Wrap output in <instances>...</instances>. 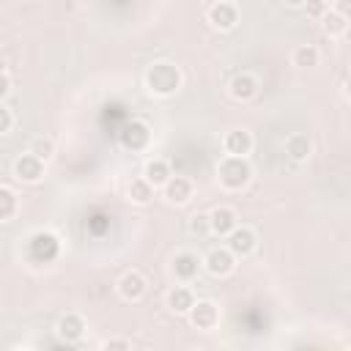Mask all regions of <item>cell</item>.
<instances>
[{"mask_svg": "<svg viewBox=\"0 0 351 351\" xmlns=\"http://www.w3.org/2000/svg\"><path fill=\"white\" fill-rule=\"evenodd\" d=\"M181 82H184L181 69L167 63V60H156V63H151L145 69V88L154 96H173V93H178Z\"/></svg>", "mask_w": 351, "mask_h": 351, "instance_id": "cell-1", "label": "cell"}, {"mask_svg": "<svg viewBox=\"0 0 351 351\" xmlns=\"http://www.w3.org/2000/svg\"><path fill=\"white\" fill-rule=\"evenodd\" d=\"M217 178H219L222 189L239 192V189H244V186L250 184V178H252V165H250L247 156H230V154H225V156L219 159V165H217Z\"/></svg>", "mask_w": 351, "mask_h": 351, "instance_id": "cell-2", "label": "cell"}, {"mask_svg": "<svg viewBox=\"0 0 351 351\" xmlns=\"http://www.w3.org/2000/svg\"><path fill=\"white\" fill-rule=\"evenodd\" d=\"M203 269L211 274V277H228L233 269H236V255L230 252V247H214L208 250V255L203 258Z\"/></svg>", "mask_w": 351, "mask_h": 351, "instance_id": "cell-3", "label": "cell"}, {"mask_svg": "<svg viewBox=\"0 0 351 351\" xmlns=\"http://www.w3.org/2000/svg\"><path fill=\"white\" fill-rule=\"evenodd\" d=\"M44 159H38L36 154H22V156H16L14 159V178L16 181H22V184H36V181H41L44 178Z\"/></svg>", "mask_w": 351, "mask_h": 351, "instance_id": "cell-4", "label": "cell"}, {"mask_svg": "<svg viewBox=\"0 0 351 351\" xmlns=\"http://www.w3.org/2000/svg\"><path fill=\"white\" fill-rule=\"evenodd\" d=\"M151 143V126L145 121H129L121 129V145L126 151H145Z\"/></svg>", "mask_w": 351, "mask_h": 351, "instance_id": "cell-5", "label": "cell"}, {"mask_svg": "<svg viewBox=\"0 0 351 351\" xmlns=\"http://www.w3.org/2000/svg\"><path fill=\"white\" fill-rule=\"evenodd\" d=\"M225 239H228V247H230V252H233L236 258H247V255H252V252H255V244H258L255 230L247 228V225H236Z\"/></svg>", "mask_w": 351, "mask_h": 351, "instance_id": "cell-6", "label": "cell"}, {"mask_svg": "<svg viewBox=\"0 0 351 351\" xmlns=\"http://www.w3.org/2000/svg\"><path fill=\"white\" fill-rule=\"evenodd\" d=\"M206 19H208V25L214 30H233L236 22H239V8L233 3H228V0H219V3H214L208 8Z\"/></svg>", "mask_w": 351, "mask_h": 351, "instance_id": "cell-7", "label": "cell"}, {"mask_svg": "<svg viewBox=\"0 0 351 351\" xmlns=\"http://www.w3.org/2000/svg\"><path fill=\"white\" fill-rule=\"evenodd\" d=\"M189 324L195 329H214L219 324V307L208 299H197L189 310Z\"/></svg>", "mask_w": 351, "mask_h": 351, "instance_id": "cell-8", "label": "cell"}, {"mask_svg": "<svg viewBox=\"0 0 351 351\" xmlns=\"http://www.w3.org/2000/svg\"><path fill=\"white\" fill-rule=\"evenodd\" d=\"M145 291H148V282H145V277H143L140 271H134V269H129V271L118 280V293H121V299H126V302H140V299L145 296Z\"/></svg>", "mask_w": 351, "mask_h": 351, "instance_id": "cell-9", "label": "cell"}, {"mask_svg": "<svg viewBox=\"0 0 351 351\" xmlns=\"http://www.w3.org/2000/svg\"><path fill=\"white\" fill-rule=\"evenodd\" d=\"M258 77L255 74H250V71H241V74H236L233 80H230V85H228V93L236 99V101H250V99H255L258 96Z\"/></svg>", "mask_w": 351, "mask_h": 351, "instance_id": "cell-10", "label": "cell"}, {"mask_svg": "<svg viewBox=\"0 0 351 351\" xmlns=\"http://www.w3.org/2000/svg\"><path fill=\"white\" fill-rule=\"evenodd\" d=\"M200 266H203V258H197L195 252H178V255L173 258V274H176V280H181V282H192V280L197 277Z\"/></svg>", "mask_w": 351, "mask_h": 351, "instance_id": "cell-11", "label": "cell"}, {"mask_svg": "<svg viewBox=\"0 0 351 351\" xmlns=\"http://www.w3.org/2000/svg\"><path fill=\"white\" fill-rule=\"evenodd\" d=\"M162 192H165V200L167 203L184 206L192 197V181L186 176H170V181L162 186Z\"/></svg>", "mask_w": 351, "mask_h": 351, "instance_id": "cell-12", "label": "cell"}, {"mask_svg": "<svg viewBox=\"0 0 351 351\" xmlns=\"http://www.w3.org/2000/svg\"><path fill=\"white\" fill-rule=\"evenodd\" d=\"M222 148H225V154H230V156H247V154L252 151V134H250L247 129H233V132L225 134Z\"/></svg>", "mask_w": 351, "mask_h": 351, "instance_id": "cell-13", "label": "cell"}, {"mask_svg": "<svg viewBox=\"0 0 351 351\" xmlns=\"http://www.w3.org/2000/svg\"><path fill=\"white\" fill-rule=\"evenodd\" d=\"M208 217H211V233H217V236H228L239 225V214L230 206H217V208H211Z\"/></svg>", "mask_w": 351, "mask_h": 351, "instance_id": "cell-14", "label": "cell"}, {"mask_svg": "<svg viewBox=\"0 0 351 351\" xmlns=\"http://www.w3.org/2000/svg\"><path fill=\"white\" fill-rule=\"evenodd\" d=\"M167 307H170V313H176V315H189V310H192V304H195V293L186 288V285H176V288H170L167 291Z\"/></svg>", "mask_w": 351, "mask_h": 351, "instance_id": "cell-15", "label": "cell"}, {"mask_svg": "<svg viewBox=\"0 0 351 351\" xmlns=\"http://www.w3.org/2000/svg\"><path fill=\"white\" fill-rule=\"evenodd\" d=\"M58 335L66 340V343H77L82 335H85V318L80 313H66L60 321H58Z\"/></svg>", "mask_w": 351, "mask_h": 351, "instance_id": "cell-16", "label": "cell"}, {"mask_svg": "<svg viewBox=\"0 0 351 351\" xmlns=\"http://www.w3.org/2000/svg\"><path fill=\"white\" fill-rule=\"evenodd\" d=\"M285 154L293 159V162H307L310 154H313V143L307 134H291L285 140Z\"/></svg>", "mask_w": 351, "mask_h": 351, "instance_id": "cell-17", "label": "cell"}, {"mask_svg": "<svg viewBox=\"0 0 351 351\" xmlns=\"http://www.w3.org/2000/svg\"><path fill=\"white\" fill-rule=\"evenodd\" d=\"M143 176H145L154 186H165L173 173H170V165H167L165 159H148L145 167H143Z\"/></svg>", "mask_w": 351, "mask_h": 351, "instance_id": "cell-18", "label": "cell"}, {"mask_svg": "<svg viewBox=\"0 0 351 351\" xmlns=\"http://www.w3.org/2000/svg\"><path fill=\"white\" fill-rule=\"evenodd\" d=\"M154 189H156V186H154L145 176H140V178H134V181L129 184V200L137 203V206H145V203H151Z\"/></svg>", "mask_w": 351, "mask_h": 351, "instance_id": "cell-19", "label": "cell"}, {"mask_svg": "<svg viewBox=\"0 0 351 351\" xmlns=\"http://www.w3.org/2000/svg\"><path fill=\"white\" fill-rule=\"evenodd\" d=\"M291 60H293V66H299V69H313V66H318L321 52H318V47H313V44H302V47L293 49Z\"/></svg>", "mask_w": 351, "mask_h": 351, "instance_id": "cell-20", "label": "cell"}, {"mask_svg": "<svg viewBox=\"0 0 351 351\" xmlns=\"http://www.w3.org/2000/svg\"><path fill=\"white\" fill-rule=\"evenodd\" d=\"M19 208V200H16V192L11 186H0V222H11L14 214Z\"/></svg>", "mask_w": 351, "mask_h": 351, "instance_id": "cell-21", "label": "cell"}, {"mask_svg": "<svg viewBox=\"0 0 351 351\" xmlns=\"http://www.w3.org/2000/svg\"><path fill=\"white\" fill-rule=\"evenodd\" d=\"M321 27H324V33H326V36H332V38H335V36H343V33H346L348 19L332 8V11H326V14L321 16Z\"/></svg>", "mask_w": 351, "mask_h": 351, "instance_id": "cell-22", "label": "cell"}, {"mask_svg": "<svg viewBox=\"0 0 351 351\" xmlns=\"http://www.w3.org/2000/svg\"><path fill=\"white\" fill-rule=\"evenodd\" d=\"M30 154H36L38 159H44V162H49L52 159V154H55V143L49 140V137H33L30 140Z\"/></svg>", "mask_w": 351, "mask_h": 351, "instance_id": "cell-23", "label": "cell"}, {"mask_svg": "<svg viewBox=\"0 0 351 351\" xmlns=\"http://www.w3.org/2000/svg\"><path fill=\"white\" fill-rule=\"evenodd\" d=\"M189 233H195V236L211 233V217L208 214H192L189 217Z\"/></svg>", "mask_w": 351, "mask_h": 351, "instance_id": "cell-24", "label": "cell"}, {"mask_svg": "<svg viewBox=\"0 0 351 351\" xmlns=\"http://www.w3.org/2000/svg\"><path fill=\"white\" fill-rule=\"evenodd\" d=\"M14 123H16V118H14V110H11V107L3 101V104H0V134H11Z\"/></svg>", "mask_w": 351, "mask_h": 351, "instance_id": "cell-25", "label": "cell"}, {"mask_svg": "<svg viewBox=\"0 0 351 351\" xmlns=\"http://www.w3.org/2000/svg\"><path fill=\"white\" fill-rule=\"evenodd\" d=\"M14 93V80H11V71H8V66H3V71H0V99L3 101H8V96Z\"/></svg>", "mask_w": 351, "mask_h": 351, "instance_id": "cell-26", "label": "cell"}, {"mask_svg": "<svg viewBox=\"0 0 351 351\" xmlns=\"http://www.w3.org/2000/svg\"><path fill=\"white\" fill-rule=\"evenodd\" d=\"M304 11H307L310 19H321L329 11V5H326V0H307L304 3Z\"/></svg>", "mask_w": 351, "mask_h": 351, "instance_id": "cell-27", "label": "cell"}, {"mask_svg": "<svg viewBox=\"0 0 351 351\" xmlns=\"http://www.w3.org/2000/svg\"><path fill=\"white\" fill-rule=\"evenodd\" d=\"M101 348H104V351H129V348H132V343H129V340H123V337H112V340H104V343H101Z\"/></svg>", "mask_w": 351, "mask_h": 351, "instance_id": "cell-28", "label": "cell"}, {"mask_svg": "<svg viewBox=\"0 0 351 351\" xmlns=\"http://www.w3.org/2000/svg\"><path fill=\"white\" fill-rule=\"evenodd\" d=\"M335 11L343 14L346 19H351V0H335Z\"/></svg>", "mask_w": 351, "mask_h": 351, "instance_id": "cell-29", "label": "cell"}, {"mask_svg": "<svg viewBox=\"0 0 351 351\" xmlns=\"http://www.w3.org/2000/svg\"><path fill=\"white\" fill-rule=\"evenodd\" d=\"M282 3H285L288 8H304V3H307V0H282Z\"/></svg>", "mask_w": 351, "mask_h": 351, "instance_id": "cell-30", "label": "cell"}, {"mask_svg": "<svg viewBox=\"0 0 351 351\" xmlns=\"http://www.w3.org/2000/svg\"><path fill=\"white\" fill-rule=\"evenodd\" d=\"M343 96H346V99L351 101V77H348V80L343 82Z\"/></svg>", "mask_w": 351, "mask_h": 351, "instance_id": "cell-31", "label": "cell"}]
</instances>
